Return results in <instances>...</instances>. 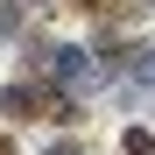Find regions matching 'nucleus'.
Masks as SVG:
<instances>
[{
  "mask_svg": "<svg viewBox=\"0 0 155 155\" xmlns=\"http://www.w3.org/2000/svg\"><path fill=\"white\" fill-rule=\"evenodd\" d=\"M35 106H42V92H35V85H7V92H0V113H14V120H28Z\"/></svg>",
  "mask_w": 155,
  "mask_h": 155,
  "instance_id": "7ed1b4c3",
  "label": "nucleus"
},
{
  "mask_svg": "<svg viewBox=\"0 0 155 155\" xmlns=\"http://www.w3.org/2000/svg\"><path fill=\"white\" fill-rule=\"evenodd\" d=\"M127 155H155V134H141V127H134V134H127Z\"/></svg>",
  "mask_w": 155,
  "mask_h": 155,
  "instance_id": "39448f33",
  "label": "nucleus"
},
{
  "mask_svg": "<svg viewBox=\"0 0 155 155\" xmlns=\"http://www.w3.org/2000/svg\"><path fill=\"white\" fill-rule=\"evenodd\" d=\"M0 155H14V141H7V134H0Z\"/></svg>",
  "mask_w": 155,
  "mask_h": 155,
  "instance_id": "423d86ee",
  "label": "nucleus"
},
{
  "mask_svg": "<svg viewBox=\"0 0 155 155\" xmlns=\"http://www.w3.org/2000/svg\"><path fill=\"white\" fill-rule=\"evenodd\" d=\"M21 28V0H0V35H14Z\"/></svg>",
  "mask_w": 155,
  "mask_h": 155,
  "instance_id": "20e7f679",
  "label": "nucleus"
},
{
  "mask_svg": "<svg viewBox=\"0 0 155 155\" xmlns=\"http://www.w3.org/2000/svg\"><path fill=\"white\" fill-rule=\"evenodd\" d=\"M49 78L78 85V78H99V64H92V49H49Z\"/></svg>",
  "mask_w": 155,
  "mask_h": 155,
  "instance_id": "f257e3e1",
  "label": "nucleus"
},
{
  "mask_svg": "<svg viewBox=\"0 0 155 155\" xmlns=\"http://www.w3.org/2000/svg\"><path fill=\"white\" fill-rule=\"evenodd\" d=\"M113 71L127 78V85H155V49H148V42H141V49H120Z\"/></svg>",
  "mask_w": 155,
  "mask_h": 155,
  "instance_id": "f03ea898",
  "label": "nucleus"
}]
</instances>
